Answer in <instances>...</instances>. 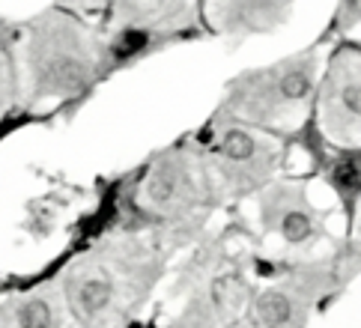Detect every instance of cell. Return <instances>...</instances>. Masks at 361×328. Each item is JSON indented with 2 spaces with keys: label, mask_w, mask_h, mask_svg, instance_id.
Here are the masks:
<instances>
[{
  "label": "cell",
  "mask_w": 361,
  "mask_h": 328,
  "mask_svg": "<svg viewBox=\"0 0 361 328\" xmlns=\"http://www.w3.org/2000/svg\"><path fill=\"white\" fill-rule=\"evenodd\" d=\"M307 296L293 284L269 286L257 296L251 320L257 328H302L307 320Z\"/></svg>",
  "instance_id": "obj_8"
},
{
  "label": "cell",
  "mask_w": 361,
  "mask_h": 328,
  "mask_svg": "<svg viewBox=\"0 0 361 328\" xmlns=\"http://www.w3.org/2000/svg\"><path fill=\"white\" fill-rule=\"evenodd\" d=\"M66 305L72 317L84 325H102L117 308L120 281L105 262L90 260L66 278Z\"/></svg>",
  "instance_id": "obj_7"
},
{
  "label": "cell",
  "mask_w": 361,
  "mask_h": 328,
  "mask_svg": "<svg viewBox=\"0 0 361 328\" xmlns=\"http://www.w3.org/2000/svg\"><path fill=\"white\" fill-rule=\"evenodd\" d=\"M12 322H16V328H60V313L48 293H33L16 305Z\"/></svg>",
  "instance_id": "obj_10"
},
{
  "label": "cell",
  "mask_w": 361,
  "mask_h": 328,
  "mask_svg": "<svg viewBox=\"0 0 361 328\" xmlns=\"http://www.w3.org/2000/svg\"><path fill=\"white\" fill-rule=\"evenodd\" d=\"M209 162L233 191H254L272 182L281 143L263 128L221 116L212 128Z\"/></svg>",
  "instance_id": "obj_3"
},
{
  "label": "cell",
  "mask_w": 361,
  "mask_h": 328,
  "mask_svg": "<svg viewBox=\"0 0 361 328\" xmlns=\"http://www.w3.org/2000/svg\"><path fill=\"white\" fill-rule=\"evenodd\" d=\"M203 200V170L183 150L152 159L137 182V209L152 221H176L191 215Z\"/></svg>",
  "instance_id": "obj_4"
},
{
  "label": "cell",
  "mask_w": 361,
  "mask_h": 328,
  "mask_svg": "<svg viewBox=\"0 0 361 328\" xmlns=\"http://www.w3.org/2000/svg\"><path fill=\"white\" fill-rule=\"evenodd\" d=\"M317 104H319V123L331 140L355 143L358 123H361V75H358V54L343 51L331 60L326 75L317 84Z\"/></svg>",
  "instance_id": "obj_5"
},
{
  "label": "cell",
  "mask_w": 361,
  "mask_h": 328,
  "mask_svg": "<svg viewBox=\"0 0 361 328\" xmlns=\"http://www.w3.org/2000/svg\"><path fill=\"white\" fill-rule=\"evenodd\" d=\"M30 81L36 96H75L93 84L102 54L69 21H45L30 36Z\"/></svg>",
  "instance_id": "obj_2"
},
{
  "label": "cell",
  "mask_w": 361,
  "mask_h": 328,
  "mask_svg": "<svg viewBox=\"0 0 361 328\" xmlns=\"http://www.w3.org/2000/svg\"><path fill=\"white\" fill-rule=\"evenodd\" d=\"M260 218L269 233H275L278 239L293 248L311 245L322 230L317 209L307 200L305 188L295 186V182H272V186L263 188Z\"/></svg>",
  "instance_id": "obj_6"
},
{
  "label": "cell",
  "mask_w": 361,
  "mask_h": 328,
  "mask_svg": "<svg viewBox=\"0 0 361 328\" xmlns=\"http://www.w3.org/2000/svg\"><path fill=\"white\" fill-rule=\"evenodd\" d=\"M9 90H12V66H9L6 51L0 48V114H4L6 102H9Z\"/></svg>",
  "instance_id": "obj_11"
},
{
  "label": "cell",
  "mask_w": 361,
  "mask_h": 328,
  "mask_svg": "<svg viewBox=\"0 0 361 328\" xmlns=\"http://www.w3.org/2000/svg\"><path fill=\"white\" fill-rule=\"evenodd\" d=\"M319 63L307 51L299 57H287L266 69L245 72L239 81L230 84V93L221 104V116L248 123V126H272L283 116L299 114L317 96Z\"/></svg>",
  "instance_id": "obj_1"
},
{
  "label": "cell",
  "mask_w": 361,
  "mask_h": 328,
  "mask_svg": "<svg viewBox=\"0 0 361 328\" xmlns=\"http://www.w3.org/2000/svg\"><path fill=\"white\" fill-rule=\"evenodd\" d=\"M293 6L287 4H224L218 6L221 12V28L230 33H254V30H269L278 21L287 18Z\"/></svg>",
  "instance_id": "obj_9"
}]
</instances>
